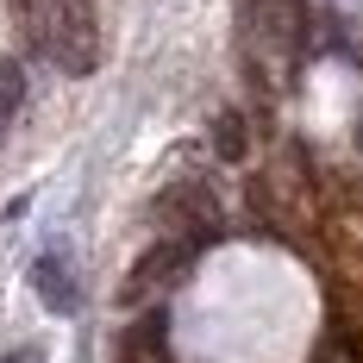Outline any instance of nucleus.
Here are the masks:
<instances>
[{"instance_id":"obj_1","label":"nucleus","mask_w":363,"mask_h":363,"mask_svg":"<svg viewBox=\"0 0 363 363\" xmlns=\"http://www.w3.org/2000/svg\"><path fill=\"white\" fill-rule=\"evenodd\" d=\"M38 38H44V50H50V57H57L69 75H88L94 63H101V26H94V0H57V6L44 13Z\"/></svg>"},{"instance_id":"obj_2","label":"nucleus","mask_w":363,"mask_h":363,"mask_svg":"<svg viewBox=\"0 0 363 363\" xmlns=\"http://www.w3.org/2000/svg\"><path fill=\"white\" fill-rule=\"evenodd\" d=\"M150 213H157V225H163V232H176V238H188V245L219 238V201H213V188H207L201 176L169 182V188L150 201Z\"/></svg>"},{"instance_id":"obj_3","label":"nucleus","mask_w":363,"mask_h":363,"mask_svg":"<svg viewBox=\"0 0 363 363\" xmlns=\"http://www.w3.org/2000/svg\"><path fill=\"white\" fill-rule=\"evenodd\" d=\"M194 251H201V245H188V238H176V232H163V238H157V245L132 263V276L119 282V301H125V307H138V301H150V294L176 289L182 269L194 263Z\"/></svg>"},{"instance_id":"obj_4","label":"nucleus","mask_w":363,"mask_h":363,"mask_svg":"<svg viewBox=\"0 0 363 363\" xmlns=\"http://www.w3.org/2000/svg\"><path fill=\"white\" fill-rule=\"evenodd\" d=\"M119 363H176V351H169V313L163 307H150V313H138L132 326L119 332Z\"/></svg>"},{"instance_id":"obj_5","label":"nucleus","mask_w":363,"mask_h":363,"mask_svg":"<svg viewBox=\"0 0 363 363\" xmlns=\"http://www.w3.org/2000/svg\"><path fill=\"white\" fill-rule=\"evenodd\" d=\"M32 289H38V301H44L50 313H75V307H82V282H75V263L63 251H44L32 263Z\"/></svg>"},{"instance_id":"obj_6","label":"nucleus","mask_w":363,"mask_h":363,"mask_svg":"<svg viewBox=\"0 0 363 363\" xmlns=\"http://www.w3.org/2000/svg\"><path fill=\"white\" fill-rule=\"evenodd\" d=\"M19 101H26V69L19 63H0V125L19 113Z\"/></svg>"},{"instance_id":"obj_7","label":"nucleus","mask_w":363,"mask_h":363,"mask_svg":"<svg viewBox=\"0 0 363 363\" xmlns=\"http://www.w3.org/2000/svg\"><path fill=\"white\" fill-rule=\"evenodd\" d=\"M213 145H219V157H245V119L238 113H219L213 119Z\"/></svg>"},{"instance_id":"obj_8","label":"nucleus","mask_w":363,"mask_h":363,"mask_svg":"<svg viewBox=\"0 0 363 363\" xmlns=\"http://www.w3.org/2000/svg\"><path fill=\"white\" fill-rule=\"evenodd\" d=\"M0 363H44V351H38V345H19V351H6Z\"/></svg>"}]
</instances>
